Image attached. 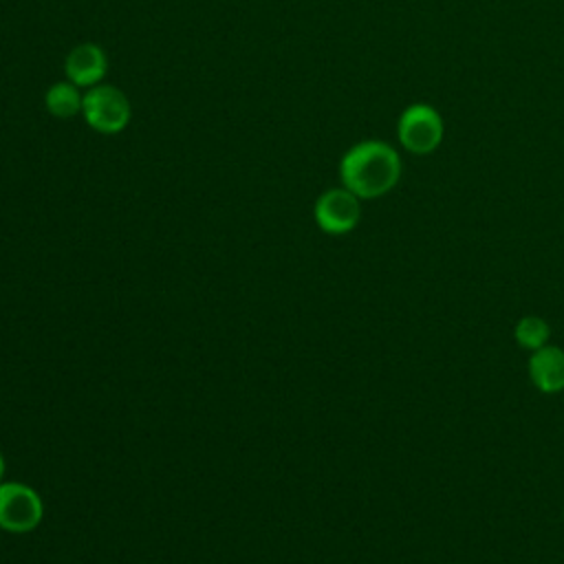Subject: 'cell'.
Segmentation results:
<instances>
[{
    "label": "cell",
    "instance_id": "6da1fadb",
    "mask_svg": "<svg viewBox=\"0 0 564 564\" xmlns=\"http://www.w3.org/2000/svg\"><path fill=\"white\" fill-rule=\"evenodd\" d=\"M339 176L341 185L357 198H379L399 183L401 159L383 141H361L341 156Z\"/></svg>",
    "mask_w": 564,
    "mask_h": 564
},
{
    "label": "cell",
    "instance_id": "7a4b0ae2",
    "mask_svg": "<svg viewBox=\"0 0 564 564\" xmlns=\"http://www.w3.org/2000/svg\"><path fill=\"white\" fill-rule=\"evenodd\" d=\"M445 134V123L441 112L430 104L408 106L397 123L399 143L412 154L434 152Z\"/></svg>",
    "mask_w": 564,
    "mask_h": 564
},
{
    "label": "cell",
    "instance_id": "3957f363",
    "mask_svg": "<svg viewBox=\"0 0 564 564\" xmlns=\"http://www.w3.org/2000/svg\"><path fill=\"white\" fill-rule=\"evenodd\" d=\"M86 123L101 134H117L130 121V101L115 86H93L82 101Z\"/></svg>",
    "mask_w": 564,
    "mask_h": 564
},
{
    "label": "cell",
    "instance_id": "277c9868",
    "mask_svg": "<svg viewBox=\"0 0 564 564\" xmlns=\"http://www.w3.org/2000/svg\"><path fill=\"white\" fill-rule=\"evenodd\" d=\"M40 496L22 482H0V527L11 533H26L42 520Z\"/></svg>",
    "mask_w": 564,
    "mask_h": 564
},
{
    "label": "cell",
    "instance_id": "5b68a950",
    "mask_svg": "<svg viewBox=\"0 0 564 564\" xmlns=\"http://www.w3.org/2000/svg\"><path fill=\"white\" fill-rule=\"evenodd\" d=\"M361 198H357L346 187L326 189L315 203V223L322 231L341 236L357 227L361 218Z\"/></svg>",
    "mask_w": 564,
    "mask_h": 564
},
{
    "label": "cell",
    "instance_id": "8992f818",
    "mask_svg": "<svg viewBox=\"0 0 564 564\" xmlns=\"http://www.w3.org/2000/svg\"><path fill=\"white\" fill-rule=\"evenodd\" d=\"M529 379L542 394H557L564 390V350L546 344L529 357Z\"/></svg>",
    "mask_w": 564,
    "mask_h": 564
},
{
    "label": "cell",
    "instance_id": "52a82bcc",
    "mask_svg": "<svg viewBox=\"0 0 564 564\" xmlns=\"http://www.w3.org/2000/svg\"><path fill=\"white\" fill-rule=\"evenodd\" d=\"M106 53L97 44H79L75 46L64 62V70L70 84L77 88H93L106 75Z\"/></svg>",
    "mask_w": 564,
    "mask_h": 564
},
{
    "label": "cell",
    "instance_id": "ba28073f",
    "mask_svg": "<svg viewBox=\"0 0 564 564\" xmlns=\"http://www.w3.org/2000/svg\"><path fill=\"white\" fill-rule=\"evenodd\" d=\"M82 101L84 95H79L77 86L70 82H57L44 95L46 110L59 119H70L77 112H82Z\"/></svg>",
    "mask_w": 564,
    "mask_h": 564
},
{
    "label": "cell",
    "instance_id": "9c48e42d",
    "mask_svg": "<svg viewBox=\"0 0 564 564\" xmlns=\"http://www.w3.org/2000/svg\"><path fill=\"white\" fill-rule=\"evenodd\" d=\"M513 337H516L520 348L533 352V350H538V348L549 344L551 328H549V322L544 317H540V315H524V317H520L516 322Z\"/></svg>",
    "mask_w": 564,
    "mask_h": 564
},
{
    "label": "cell",
    "instance_id": "30bf717a",
    "mask_svg": "<svg viewBox=\"0 0 564 564\" xmlns=\"http://www.w3.org/2000/svg\"><path fill=\"white\" fill-rule=\"evenodd\" d=\"M2 474H4V458H2V454H0V480H2Z\"/></svg>",
    "mask_w": 564,
    "mask_h": 564
}]
</instances>
